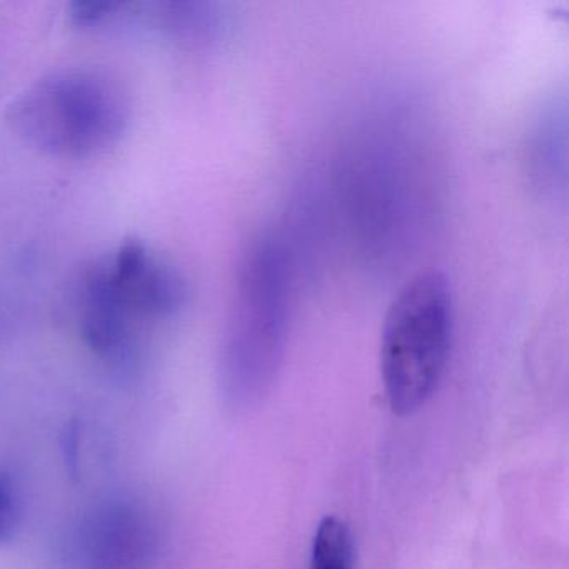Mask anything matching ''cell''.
<instances>
[{
	"mask_svg": "<svg viewBox=\"0 0 569 569\" xmlns=\"http://www.w3.org/2000/svg\"><path fill=\"white\" fill-rule=\"evenodd\" d=\"M289 299L284 251L261 238L242 261L222 342L219 382L231 408H248L271 388L288 339Z\"/></svg>",
	"mask_w": 569,
	"mask_h": 569,
	"instance_id": "obj_1",
	"label": "cell"
},
{
	"mask_svg": "<svg viewBox=\"0 0 569 569\" xmlns=\"http://www.w3.org/2000/svg\"><path fill=\"white\" fill-rule=\"evenodd\" d=\"M451 332L448 279L419 272L392 299L382 325L381 376L396 415H411L431 398L448 362Z\"/></svg>",
	"mask_w": 569,
	"mask_h": 569,
	"instance_id": "obj_2",
	"label": "cell"
},
{
	"mask_svg": "<svg viewBox=\"0 0 569 569\" xmlns=\"http://www.w3.org/2000/svg\"><path fill=\"white\" fill-rule=\"evenodd\" d=\"M128 108L99 76L64 72L36 84L12 108L16 129L31 144L62 156H88L121 136Z\"/></svg>",
	"mask_w": 569,
	"mask_h": 569,
	"instance_id": "obj_3",
	"label": "cell"
},
{
	"mask_svg": "<svg viewBox=\"0 0 569 569\" xmlns=\"http://www.w3.org/2000/svg\"><path fill=\"white\" fill-rule=\"evenodd\" d=\"M158 548L151 516L128 499H109L92 508L74 539L78 569H146Z\"/></svg>",
	"mask_w": 569,
	"mask_h": 569,
	"instance_id": "obj_4",
	"label": "cell"
},
{
	"mask_svg": "<svg viewBox=\"0 0 569 569\" xmlns=\"http://www.w3.org/2000/svg\"><path fill=\"white\" fill-rule=\"evenodd\" d=\"M81 325L89 348L119 371L136 362L132 311L112 281L108 262L94 266L81 292Z\"/></svg>",
	"mask_w": 569,
	"mask_h": 569,
	"instance_id": "obj_5",
	"label": "cell"
},
{
	"mask_svg": "<svg viewBox=\"0 0 569 569\" xmlns=\"http://www.w3.org/2000/svg\"><path fill=\"white\" fill-rule=\"evenodd\" d=\"M309 569H355L351 529L338 516H326L312 539Z\"/></svg>",
	"mask_w": 569,
	"mask_h": 569,
	"instance_id": "obj_6",
	"label": "cell"
},
{
	"mask_svg": "<svg viewBox=\"0 0 569 569\" xmlns=\"http://www.w3.org/2000/svg\"><path fill=\"white\" fill-rule=\"evenodd\" d=\"M22 516L21 492L9 472L0 469V545L8 542L18 531Z\"/></svg>",
	"mask_w": 569,
	"mask_h": 569,
	"instance_id": "obj_7",
	"label": "cell"
}]
</instances>
